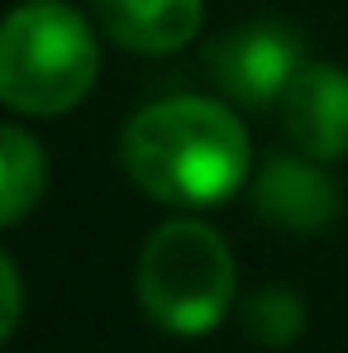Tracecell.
Wrapping results in <instances>:
<instances>
[{
  "instance_id": "6",
  "label": "cell",
  "mask_w": 348,
  "mask_h": 353,
  "mask_svg": "<svg viewBox=\"0 0 348 353\" xmlns=\"http://www.w3.org/2000/svg\"><path fill=\"white\" fill-rule=\"evenodd\" d=\"M253 205L267 225L291 234H320L339 215V186L329 181L325 163L305 153H272L253 176Z\"/></svg>"
},
{
  "instance_id": "4",
  "label": "cell",
  "mask_w": 348,
  "mask_h": 353,
  "mask_svg": "<svg viewBox=\"0 0 348 353\" xmlns=\"http://www.w3.org/2000/svg\"><path fill=\"white\" fill-rule=\"evenodd\" d=\"M300 39L287 24L258 19L225 34L210 48V72L220 81V91L238 101V105H272L282 101L291 86V77L300 72Z\"/></svg>"
},
{
  "instance_id": "5",
  "label": "cell",
  "mask_w": 348,
  "mask_h": 353,
  "mask_svg": "<svg viewBox=\"0 0 348 353\" xmlns=\"http://www.w3.org/2000/svg\"><path fill=\"white\" fill-rule=\"evenodd\" d=\"M282 129L291 148L334 163L348 153V72L334 62H305L282 96Z\"/></svg>"
},
{
  "instance_id": "3",
  "label": "cell",
  "mask_w": 348,
  "mask_h": 353,
  "mask_svg": "<svg viewBox=\"0 0 348 353\" xmlns=\"http://www.w3.org/2000/svg\"><path fill=\"white\" fill-rule=\"evenodd\" d=\"M238 268L225 234L196 215H172L143 239L134 263L139 310L176 339L210 334L234 305Z\"/></svg>"
},
{
  "instance_id": "1",
  "label": "cell",
  "mask_w": 348,
  "mask_h": 353,
  "mask_svg": "<svg viewBox=\"0 0 348 353\" xmlns=\"http://www.w3.org/2000/svg\"><path fill=\"white\" fill-rule=\"evenodd\" d=\"M119 163L148 201L210 210L253 181V139L215 96H163L129 115Z\"/></svg>"
},
{
  "instance_id": "9",
  "label": "cell",
  "mask_w": 348,
  "mask_h": 353,
  "mask_svg": "<svg viewBox=\"0 0 348 353\" xmlns=\"http://www.w3.org/2000/svg\"><path fill=\"white\" fill-rule=\"evenodd\" d=\"M243 330L263 349H287L305 330V305L287 287H263V292H253L243 301Z\"/></svg>"
},
{
  "instance_id": "8",
  "label": "cell",
  "mask_w": 348,
  "mask_h": 353,
  "mask_svg": "<svg viewBox=\"0 0 348 353\" xmlns=\"http://www.w3.org/2000/svg\"><path fill=\"white\" fill-rule=\"evenodd\" d=\"M48 191V153L24 124H0V230L19 225Z\"/></svg>"
},
{
  "instance_id": "10",
  "label": "cell",
  "mask_w": 348,
  "mask_h": 353,
  "mask_svg": "<svg viewBox=\"0 0 348 353\" xmlns=\"http://www.w3.org/2000/svg\"><path fill=\"white\" fill-rule=\"evenodd\" d=\"M19 315H24V282H19L14 258L0 248V344L19 330Z\"/></svg>"
},
{
  "instance_id": "7",
  "label": "cell",
  "mask_w": 348,
  "mask_h": 353,
  "mask_svg": "<svg viewBox=\"0 0 348 353\" xmlns=\"http://www.w3.org/2000/svg\"><path fill=\"white\" fill-rule=\"evenodd\" d=\"M96 29L124 53L167 58L205 24V0H91Z\"/></svg>"
},
{
  "instance_id": "2",
  "label": "cell",
  "mask_w": 348,
  "mask_h": 353,
  "mask_svg": "<svg viewBox=\"0 0 348 353\" xmlns=\"http://www.w3.org/2000/svg\"><path fill=\"white\" fill-rule=\"evenodd\" d=\"M101 77L96 24L67 0H24L0 19V105L24 119L76 110Z\"/></svg>"
}]
</instances>
